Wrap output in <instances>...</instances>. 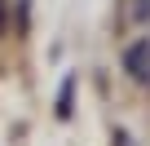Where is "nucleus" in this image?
Segmentation results:
<instances>
[{"instance_id":"2","label":"nucleus","mask_w":150,"mask_h":146,"mask_svg":"<svg viewBox=\"0 0 150 146\" xmlns=\"http://www.w3.org/2000/svg\"><path fill=\"white\" fill-rule=\"evenodd\" d=\"M71 93H75V75H66V80H62V89H57V115H62V120H66V115H71V106H75V98H71Z\"/></svg>"},{"instance_id":"4","label":"nucleus","mask_w":150,"mask_h":146,"mask_svg":"<svg viewBox=\"0 0 150 146\" xmlns=\"http://www.w3.org/2000/svg\"><path fill=\"white\" fill-rule=\"evenodd\" d=\"M9 27V0H0V31Z\"/></svg>"},{"instance_id":"1","label":"nucleus","mask_w":150,"mask_h":146,"mask_svg":"<svg viewBox=\"0 0 150 146\" xmlns=\"http://www.w3.org/2000/svg\"><path fill=\"white\" fill-rule=\"evenodd\" d=\"M124 71L137 84H150V40H132L124 49Z\"/></svg>"},{"instance_id":"3","label":"nucleus","mask_w":150,"mask_h":146,"mask_svg":"<svg viewBox=\"0 0 150 146\" xmlns=\"http://www.w3.org/2000/svg\"><path fill=\"white\" fill-rule=\"evenodd\" d=\"M128 18L132 22H150V0H128Z\"/></svg>"}]
</instances>
